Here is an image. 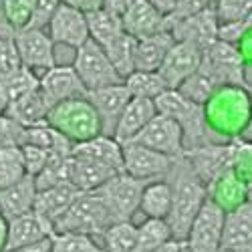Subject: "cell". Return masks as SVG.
<instances>
[{
	"mask_svg": "<svg viewBox=\"0 0 252 252\" xmlns=\"http://www.w3.org/2000/svg\"><path fill=\"white\" fill-rule=\"evenodd\" d=\"M38 81L40 79L32 71L23 67L20 71H16L12 77H8L6 81L0 83V85H2V91H4V95L8 99V103H10V101H16L20 97H25L27 93L38 89Z\"/></svg>",
	"mask_w": 252,
	"mask_h": 252,
	"instance_id": "obj_38",
	"label": "cell"
},
{
	"mask_svg": "<svg viewBox=\"0 0 252 252\" xmlns=\"http://www.w3.org/2000/svg\"><path fill=\"white\" fill-rule=\"evenodd\" d=\"M246 202L252 204V180L246 182Z\"/></svg>",
	"mask_w": 252,
	"mask_h": 252,
	"instance_id": "obj_54",
	"label": "cell"
},
{
	"mask_svg": "<svg viewBox=\"0 0 252 252\" xmlns=\"http://www.w3.org/2000/svg\"><path fill=\"white\" fill-rule=\"evenodd\" d=\"M135 51H137V40L127 32L119 34L111 45L105 47V53H107L109 61L113 63L115 71L123 81H127V77L135 73Z\"/></svg>",
	"mask_w": 252,
	"mask_h": 252,
	"instance_id": "obj_30",
	"label": "cell"
},
{
	"mask_svg": "<svg viewBox=\"0 0 252 252\" xmlns=\"http://www.w3.org/2000/svg\"><path fill=\"white\" fill-rule=\"evenodd\" d=\"M14 29L8 23V16H6V6H4V0H0V38H14Z\"/></svg>",
	"mask_w": 252,
	"mask_h": 252,
	"instance_id": "obj_48",
	"label": "cell"
},
{
	"mask_svg": "<svg viewBox=\"0 0 252 252\" xmlns=\"http://www.w3.org/2000/svg\"><path fill=\"white\" fill-rule=\"evenodd\" d=\"M222 252H252V204L226 212Z\"/></svg>",
	"mask_w": 252,
	"mask_h": 252,
	"instance_id": "obj_19",
	"label": "cell"
},
{
	"mask_svg": "<svg viewBox=\"0 0 252 252\" xmlns=\"http://www.w3.org/2000/svg\"><path fill=\"white\" fill-rule=\"evenodd\" d=\"M167 31L172 32L176 38V43H192L206 51L208 47H212L218 34H220V23L214 6H208L204 12L186 18V20H170L167 18Z\"/></svg>",
	"mask_w": 252,
	"mask_h": 252,
	"instance_id": "obj_13",
	"label": "cell"
},
{
	"mask_svg": "<svg viewBox=\"0 0 252 252\" xmlns=\"http://www.w3.org/2000/svg\"><path fill=\"white\" fill-rule=\"evenodd\" d=\"M148 184L150 182L135 180L125 172H121L115 178H111L105 186H101L97 194L101 196L105 206L109 208L113 222H131L133 214L139 210L141 194Z\"/></svg>",
	"mask_w": 252,
	"mask_h": 252,
	"instance_id": "obj_7",
	"label": "cell"
},
{
	"mask_svg": "<svg viewBox=\"0 0 252 252\" xmlns=\"http://www.w3.org/2000/svg\"><path fill=\"white\" fill-rule=\"evenodd\" d=\"M133 2L135 0H103V8L115 16H119V18H123Z\"/></svg>",
	"mask_w": 252,
	"mask_h": 252,
	"instance_id": "obj_46",
	"label": "cell"
},
{
	"mask_svg": "<svg viewBox=\"0 0 252 252\" xmlns=\"http://www.w3.org/2000/svg\"><path fill=\"white\" fill-rule=\"evenodd\" d=\"M32 2L34 0H4L8 23L12 25L14 31H23L29 27L31 14H32Z\"/></svg>",
	"mask_w": 252,
	"mask_h": 252,
	"instance_id": "obj_43",
	"label": "cell"
},
{
	"mask_svg": "<svg viewBox=\"0 0 252 252\" xmlns=\"http://www.w3.org/2000/svg\"><path fill=\"white\" fill-rule=\"evenodd\" d=\"M165 180L172 184V190H174V206L167 222L172 226L174 238L184 242L188 234H190V228L198 218L202 206L210 198V192H208V186L192 170L186 156L176 159L170 176Z\"/></svg>",
	"mask_w": 252,
	"mask_h": 252,
	"instance_id": "obj_1",
	"label": "cell"
},
{
	"mask_svg": "<svg viewBox=\"0 0 252 252\" xmlns=\"http://www.w3.org/2000/svg\"><path fill=\"white\" fill-rule=\"evenodd\" d=\"M63 2L79 8L81 12H85V14H91V12L103 8V0H63Z\"/></svg>",
	"mask_w": 252,
	"mask_h": 252,
	"instance_id": "obj_47",
	"label": "cell"
},
{
	"mask_svg": "<svg viewBox=\"0 0 252 252\" xmlns=\"http://www.w3.org/2000/svg\"><path fill=\"white\" fill-rule=\"evenodd\" d=\"M210 198H212L224 212H232L246 204V180L236 172H226L212 188H210Z\"/></svg>",
	"mask_w": 252,
	"mask_h": 252,
	"instance_id": "obj_29",
	"label": "cell"
},
{
	"mask_svg": "<svg viewBox=\"0 0 252 252\" xmlns=\"http://www.w3.org/2000/svg\"><path fill=\"white\" fill-rule=\"evenodd\" d=\"M148 2H152L159 12H163L165 16H170L172 10H174V4H176V0H148Z\"/></svg>",
	"mask_w": 252,
	"mask_h": 252,
	"instance_id": "obj_52",
	"label": "cell"
},
{
	"mask_svg": "<svg viewBox=\"0 0 252 252\" xmlns=\"http://www.w3.org/2000/svg\"><path fill=\"white\" fill-rule=\"evenodd\" d=\"M224 222L226 212L212 198H208L184 240L188 252H222Z\"/></svg>",
	"mask_w": 252,
	"mask_h": 252,
	"instance_id": "obj_9",
	"label": "cell"
},
{
	"mask_svg": "<svg viewBox=\"0 0 252 252\" xmlns=\"http://www.w3.org/2000/svg\"><path fill=\"white\" fill-rule=\"evenodd\" d=\"M152 252H188V248H186V242H182V240H172V242H167V244H163V246L152 250Z\"/></svg>",
	"mask_w": 252,
	"mask_h": 252,
	"instance_id": "obj_51",
	"label": "cell"
},
{
	"mask_svg": "<svg viewBox=\"0 0 252 252\" xmlns=\"http://www.w3.org/2000/svg\"><path fill=\"white\" fill-rule=\"evenodd\" d=\"M23 152V159H25V167H27V174L36 178L40 172L47 167L53 152H47L43 148H36V145H23L20 148Z\"/></svg>",
	"mask_w": 252,
	"mask_h": 252,
	"instance_id": "obj_44",
	"label": "cell"
},
{
	"mask_svg": "<svg viewBox=\"0 0 252 252\" xmlns=\"http://www.w3.org/2000/svg\"><path fill=\"white\" fill-rule=\"evenodd\" d=\"M12 252H53V236L43 240V242H36L32 246H27V248H18V250H12Z\"/></svg>",
	"mask_w": 252,
	"mask_h": 252,
	"instance_id": "obj_49",
	"label": "cell"
},
{
	"mask_svg": "<svg viewBox=\"0 0 252 252\" xmlns=\"http://www.w3.org/2000/svg\"><path fill=\"white\" fill-rule=\"evenodd\" d=\"M27 127L14 121L10 115H0V148H23Z\"/></svg>",
	"mask_w": 252,
	"mask_h": 252,
	"instance_id": "obj_41",
	"label": "cell"
},
{
	"mask_svg": "<svg viewBox=\"0 0 252 252\" xmlns=\"http://www.w3.org/2000/svg\"><path fill=\"white\" fill-rule=\"evenodd\" d=\"M51 103L43 95L40 89H34L20 97L16 101H10L6 107V115H10L14 121H18L25 127H34V125H43L49 119L51 113Z\"/></svg>",
	"mask_w": 252,
	"mask_h": 252,
	"instance_id": "obj_25",
	"label": "cell"
},
{
	"mask_svg": "<svg viewBox=\"0 0 252 252\" xmlns=\"http://www.w3.org/2000/svg\"><path fill=\"white\" fill-rule=\"evenodd\" d=\"M55 232L53 228L40 218L34 210L29 214H23L18 218L8 220V246L6 252L18 250V248H27L36 242H43L51 238Z\"/></svg>",
	"mask_w": 252,
	"mask_h": 252,
	"instance_id": "obj_21",
	"label": "cell"
},
{
	"mask_svg": "<svg viewBox=\"0 0 252 252\" xmlns=\"http://www.w3.org/2000/svg\"><path fill=\"white\" fill-rule=\"evenodd\" d=\"M6 107H8V99H6L4 91H2V85H0V115L6 113Z\"/></svg>",
	"mask_w": 252,
	"mask_h": 252,
	"instance_id": "obj_53",
	"label": "cell"
},
{
	"mask_svg": "<svg viewBox=\"0 0 252 252\" xmlns=\"http://www.w3.org/2000/svg\"><path fill=\"white\" fill-rule=\"evenodd\" d=\"M36 196H38L36 182L32 176H27L16 186L6 188V190L0 192V212H2L8 220L29 214L34 210Z\"/></svg>",
	"mask_w": 252,
	"mask_h": 252,
	"instance_id": "obj_26",
	"label": "cell"
},
{
	"mask_svg": "<svg viewBox=\"0 0 252 252\" xmlns=\"http://www.w3.org/2000/svg\"><path fill=\"white\" fill-rule=\"evenodd\" d=\"M89 20V32H91V40H95L97 45H101L103 49L111 45L113 40L123 34V18L107 12L105 8L95 10L91 14H87Z\"/></svg>",
	"mask_w": 252,
	"mask_h": 252,
	"instance_id": "obj_31",
	"label": "cell"
},
{
	"mask_svg": "<svg viewBox=\"0 0 252 252\" xmlns=\"http://www.w3.org/2000/svg\"><path fill=\"white\" fill-rule=\"evenodd\" d=\"M0 40H2V38H0Z\"/></svg>",
	"mask_w": 252,
	"mask_h": 252,
	"instance_id": "obj_57",
	"label": "cell"
},
{
	"mask_svg": "<svg viewBox=\"0 0 252 252\" xmlns=\"http://www.w3.org/2000/svg\"><path fill=\"white\" fill-rule=\"evenodd\" d=\"M222 87L218 85V81L210 75L202 65H200V69L188 79L184 85L178 89L184 97H188L190 101H194V103H198V105H206L214 99V95L220 91Z\"/></svg>",
	"mask_w": 252,
	"mask_h": 252,
	"instance_id": "obj_34",
	"label": "cell"
},
{
	"mask_svg": "<svg viewBox=\"0 0 252 252\" xmlns=\"http://www.w3.org/2000/svg\"><path fill=\"white\" fill-rule=\"evenodd\" d=\"M123 31L135 40L150 38L167 31V16L148 0H135L123 16Z\"/></svg>",
	"mask_w": 252,
	"mask_h": 252,
	"instance_id": "obj_18",
	"label": "cell"
},
{
	"mask_svg": "<svg viewBox=\"0 0 252 252\" xmlns=\"http://www.w3.org/2000/svg\"><path fill=\"white\" fill-rule=\"evenodd\" d=\"M202 67L212 75L220 87H244L248 85L244 73V61L238 49L224 40H216L204 51Z\"/></svg>",
	"mask_w": 252,
	"mask_h": 252,
	"instance_id": "obj_8",
	"label": "cell"
},
{
	"mask_svg": "<svg viewBox=\"0 0 252 252\" xmlns=\"http://www.w3.org/2000/svg\"><path fill=\"white\" fill-rule=\"evenodd\" d=\"M47 32L53 38L55 45H65V47H71L75 51L81 49L87 40H91L87 14L81 12L75 6H71V4H67V2H63L59 6Z\"/></svg>",
	"mask_w": 252,
	"mask_h": 252,
	"instance_id": "obj_14",
	"label": "cell"
},
{
	"mask_svg": "<svg viewBox=\"0 0 252 252\" xmlns=\"http://www.w3.org/2000/svg\"><path fill=\"white\" fill-rule=\"evenodd\" d=\"M83 192H79L73 184H63V186L49 188V190L38 192L36 204H34V212L43 218L55 232V226L61 222L63 216L69 212V208L75 204V200Z\"/></svg>",
	"mask_w": 252,
	"mask_h": 252,
	"instance_id": "obj_20",
	"label": "cell"
},
{
	"mask_svg": "<svg viewBox=\"0 0 252 252\" xmlns=\"http://www.w3.org/2000/svg\"><path fill=\"white\" fill-rule=\"evenodd\" d=\"M133 143L145 145V148H150L154 152H159L163 156H170L174 159L186 156V141H184L182 127H180V125L172 117L161 115V113H158L150 121L148 127H145L133 139Z\"/></svg>",
	"mask_w": 252,
	"mask_h": 252,
	"instance_id": "obj_12",
	"label": "cell"
},
{
	"mask_svg": "<svg viewBox=\"0 0 252 252\" xmlns=\"http://www.w3.org/2000/svg\"><path fill=\"white\" fill-rule=\"evenodd\" d=\"M186 159L210 190L226 172L236 167V141H212L202 148L188 150Z\"/></svg>",
	"mask_w": 252,
	"mask_h": 252,
	"instance_id": "obj_6",
	"label": "cell"
},
{
	"mask_svg": "<svg viewBox=\"0 0 252 252\" xmlns=\"http://www.w3.org/2000/svg\"><path fill=\"white\" fill-rule=\"evenodd\" d=\"M204 51L192 43H176L167 53L163 65L159 67V75L167 83V87L178 91L202 65Z\"/></svg>",
	"mask_w": 252,
	"mask_h": 252,
	"instance_id": "obj_15",
	"label": "cell"
},
{
	"mask_svg": "<svg viewBox=\"0 0 252 252\" xmlns=\"http://www.w3.org/2000/svg\"><path fill=\"white\" fill-rule=\"evenodd\" d=\"M8 246V218L0 212V252H6Z\"/></svg>",
	"mask_w": 252,
	"mask_h": 252,
	"instance_id": "obj_50",
	"label": "cell"
},
{
	"mask_svg": "<svg viewBox=\"0 0 252 252\" xmlns=\"http://www.w3.org/2000/svg\"><path fill=\"white\" fill-rule=\"evenodd\" d=\"M47 123L65 135L73 145L103 135V125L93 103L85 97L71 99L51 109Z\"/></svg>",
	"mask_w": 252,
	"mask_h": 252,
	"instance_id": "obj_3",
	"label": "cell"
},
{
	"mask_svg": "<svg viewBox=\"0 0 252 252\" xmlns=\"http://www.w3.org/2000/svg\"><path fill=\"white\" fill-rule=\"evenodd\" d=\"M63 4V0H34L32 2V14H31V23L27 29H38V31H47L51 20L55 18L59 6Z\"/></svg>",
	"mask_w": 252,
	"mask_h": 252,
	"instance_id": "obj_42",
	"label": "cell"
},
{
	"mask_svg": "<svg viewBox=\"0 0 252 252\" xmlns=\"http://www.w3.org/2000/svg\"><path fill=\"white\" fill-rule=\"evenodd\" d=\"M176 45V38L170 31H163L150 38L137 40L135 51V71H159L167 53Z\"/></svg>",
	"mask_w": 252,
	"mask_h": 252,
	"instance_id": "obj_27",
	"label": "cell"
},
{
	"mask_svg": "<svg viewBox=\"0 0 252 252\" xmlns=\"http://www.w3.org/2000/svg\"><path fill=\"white\" fill-rule=\"evenodd\" d=\"M87 99L93 103V107L99 113L101 125H103V135H115L117 123L125 111V107L131 101V93L125 83L121 85H111V87H103L95 91H87Z\"/></svg>",
	"mask_w": 252,
	"mask_h": 252,
	"instance_id": "obj_16",
	"label": "cell"
},
{
	"mask_svg": "<svg viewBox=\"0 0 252 252\" xmlns=\"http://www.w3.org/2000/svg\"><path fill=\"white\" fill-rule=\"evenodd\" d=\"M20 69H23V61H20L14 38H2L0 40V83Z\"/></svg>",
	"mask_w": 252,
	"mask_h": 252,
	"instance_id": "obj_40",
	"label": "cell"
},
{
	"mask_svg": "<svg viewBox=\"0 0 252 252\" xmlns=\"http://www.w3.org/2000/svg\"><path fill=\"white\" fill-rule=\"evenodd\" d=\"M246 93H248V95H250V99H252V85H250V83L246 85Z\"/></svg>",
	"mask_w": 252,
	"mask_h": 252,
	"instance_id": "obj_55",
	"label": "cell"
},
{
	"mask_svg": "<svg viewBox=\"0 0 252 252\" xmlns=\"http://www.w3.org/2000/svg\"><path fill=\"white\" fill-rule=\"evenodd\" d=\"M158 115V107H156V101L150 99H135L131 97L129 105L125 107L119 123H117V129H115V139L125 145L133 141L145 127L150 125V121Z\"/></svg>",
	"mask_w": 252,
	"mask_h": 252,
	"instance_id": "obj_22",
	"label": "cell"
},
{
	"mask_svg": "<svg viewBox=\"0 0 252 252\" xmlns=\"http://www.w3.org/2000/svg\"><path fill=\"white\" fill-rule=\"evenodd\" d=\"M101 240L107 252H141L139 230L133 222H115L107 228Z\"/></svg>",
	"mask_w": 252,
	"mask_h": 252,
	"instance_id": "obj_32",
	"label": "cell"
},
{
	"mask_svg": "<svg viewBox=\"0 0 252 252\" xmlns=\"http://www.w3.org/2000/svg\"><path fill=\"white\" fill-rule=\"evenodd\" d=\"M73 69L77 71L81 83L85 85L87 91H95V89L125 83L119 77V73L115 71L113 63L109 61L105 49L101 45H97L95 40H87L81 49L75 51Z\"/></svg>",
	"mask_w": 252,
	"mask_h": 252,
	"instance_id": "obj_5",
	"label": "cell"
},
{
	"mask_svg": "<svg viewBox=\"0 0 252 252\" xmlns=\"http://www.w3.org/2000/svg\"><path fill=\"white\" fill-rule=\"evenodd\" d=\"M176 159L170 156H163L159 152H154L139 143H125L123 145V172L141 180V182H156L165 180L170 176Z\"/></svg>",
	"mask_w": 252,
	"mask_h": 252,
	"instance_id": "obj_10",
	"label": "cell"
},
{
	"mask_svg": "<svg viewBox=\"0 0 252 252\" xmlns=\"http://www.w3.org/2000/svg\"><path fill=\"white\" fill-rule=\"evenodd\" d=\"M208 6H210L208 0H176L174 10L167 18L170 20H186V18H192V16L204 12Z\"/></svg>",
	"mask_w": 252,
	"mask_h": 252,
	"instance_id": "obj_45",
	"label": "cell"
},
{
	"mask_svg": "<svg viewBox=\"0 0 252 252\" xmlns=\"http://www.w3.org/2000/svg\"><path fill=\"white\" fill-rule=\"evenodd\" d=\"M121 172H115L107 165H101L93 159L71 156V184L79 192H97L111 178Z\"/></svg>",
	"mask_w": 252,
	"mask_h": 252,
	"instance_id": "obj_24",
	"label": "cell"
},
{
	"mask_svg": "<svg viewBox=\"0 0 252 252\" xmlns=\"http://www.w3.org/2000/svg\"><path fill=\"white\" fill-rule=\"evenodd\" d=\"M113 216L109 208L105 206L97 192H83L75 204L69 208V212L61 218L55 226L57 232H71V234H85V236H103L107 228L113 226Z\"/></svg>",
	"mask_w": 252,
	"mask_h": 252,
	"instance_id": "obj_4",
	"label": "cell"
},
{
	"mask_svg": "<svg viewBox=\"0 0 252 252\" xmlns=\"http://www.w3.org/2000/svg\"><path fill=\"white\" fill-rule=\"evenodd\" d=\"M158 113L172 117L184 131V141H186V152L202 148L206 143H212L210 139V125L206 117V107L190 101L184 97L180 91H165L159 99H156Z\"/></svg>",
	"mask_w": 252,
	"mask_h": 252,
	"instance_id": "obj_2",
	"label": "cell"
},
{
	"mask_svg": "<svg viewBox=\"0 0 252 252\" xmlns=\"http://www.w3.org/2000/svg\"><path fill=\"white\" fill-rule=\"evenodd\" d=\"M172 206H174V190L167 180H156L145 186L139 204V212L145 218L167 220L172 214Z\"/></svg>",
	"mask_w": 252,
	"mask_h": 252,
	"instance_id": "obj_28",
	"label": "cell"
},
{
	"mask_svg": "<svg viewBox=\"0 0 252 252\" xmlns=\"http://www.w3.org/2000/svg\"><path fill=\"white\" fill-rule=\"evenodd\" d=\"M139 248L141 252H152L167 242L176 240L172 226L167 220H158V218H145L139 226Z\"/></svg>",
	"mask_w": 252,
	"mask_h": 252,
	"instance_id": "obj_36",
	"label": "cell"
},
{
	"mask_svg": "<svg viewBox=\"0 0 252 252\" xmlns=\"http://www.w3.org/2000/svg\"><path fill=\"white\" fill-rule=\"evenodd\" d=\"M125 85H127L131 97L150 101L159 99L165 91H172L158 71H135L131 77H127Z\"/></svg>",
	"mask_w": 252,
	"mask_h": 252,
	"instance_id": "obj_33",
	"label": "cell"
},
{
	"mask_svg": "<svg viewBox=\"0 0 252 252\" xmlns=\"http://www.w3.org/2000/svg\"><path fill=\"white\" fill-rule=\"evenodd\" d=\"M14 43L23 61V67L32 71L38 79L47 71L57 67L55 63V43L47 31L23 29L14 32Z\"/></svg>",
	"mask_w": 252,
	"mask_h": 252,
	"instance_id": "obj_11",
	"label": "cell"
},
{
	"mask_svg": "<svg viewBox=\"0 0 252 252\" xmlns=\"http://www.w3.org/2000/svg\"><path fill=\"white\" fill-rule=\"evenodd\" d=\"M27 167L20 148H0V192L27 178Z\"/></svg>",
	"mask_w": 252,
	"mask_h": 252,
	"instance_id": "obj_35",
	"label": "cell"
},
{
	"mask_svg": "<svg viewBox=\"0 0 252 252\" xmlns=\"http://www.w3.org/2000/svg\"><path fill=\"white\" fill-rule=\"evenodd\" d=\"M220 27L242 25L252 12V0H218L214 4Z\"/></svg>",
	"mask_w": 252,
	"mask_h": 252,
	"instance_id": "obj_39",
	"label": "cell"
},
{
	"mask_svg": "<svg viewBox=\"0 0 252 252\" xmlns=\"http://www.w3.org/2000/svg\"><path fill=\"white\" fill-rule=\"evenodd\" d=\"M53 252H107L95 238L85 234L57 232L53 234Z\"/></svg>",
	"mask_w": 252,
	"mask_h": 252,
	"instance_id": "obj_37",
	"label": "cell"
},
{
	"mask_svg": "<svg viewBox=\"0 0 252 252\" xmlns=\"http://www.w3.org/2000/svg\"><path fill=\"white\" fill-rule=\"evenodd\" d=\"M38 89L43 91L51 107L87 95V89L81 83L73 65H57L51 71H47L38 81Z\"/></svg>",
	"mask_w": 252,
	"mask_h": 252,
	"instance_id": "obj_17",
	"label": "cell"
},
{
	"mask_svg": "<svg viewBox=\"0 0 252 252\" xmlns=\"http://www.w3.org/2000/svg\"><path fill=\"white\" fill-rule=\"evenodd\" d=\"M216 2H218V0H208V4H210V6H214Z\"/></svg>",
	"mask_w": 252,
	"mask_h": 252,
	"instance_id": "obj_56",
	"label": "cell"
},
{
	"mask_svg": "<svg viewBox=\"0 0 252 252\" xmlns=\"http://www.w3.org/2000/svg\"><path fill=\"white\" fill-rule=\"evenodd\" d=\"M73 156L87 158L115 172H123V145L109 135H99L85 143H77L73 148Z\"/></svg>",
	"mask_w": 252,
	"mask_h": 252,
	"instance_id": "obj_23",
	"label": "cell"
}]
</instances>
